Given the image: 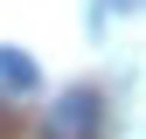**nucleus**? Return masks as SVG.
<instances>
[{"mask_svg": "<svg viewBox=\"0 0 146 139\" xmlns=\"http://www.w3.org/2000/svg\"><path fill=\"white\" fill-rule=\"evenodd\" d=\"M104 97L90 91V83H77V91H63L56 97V111L42 118V139H104Z\"/></svg>", "mask_w": 146, "mask_h": 139, "instance_id": "nucleus-1", "label": "nucleus"}, {"mask_svg": "<svg viewBox=\"0 0 146 139\" xmlns=\"http://www.w3.org/2000/svg\"><path fill=\"white\" fill-rule=\"evenodd\" d=\"M0 83L7 91H35V56L28 49H0Z\"/></svg>", "mask_w": 146, "mask_h": 139, "instance_id": "nucleus-2", "label": "nucleus"}]
</instances>
